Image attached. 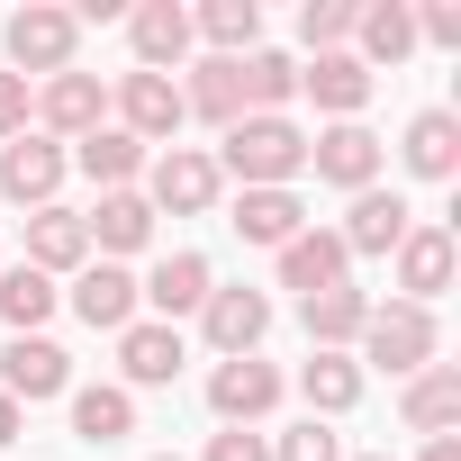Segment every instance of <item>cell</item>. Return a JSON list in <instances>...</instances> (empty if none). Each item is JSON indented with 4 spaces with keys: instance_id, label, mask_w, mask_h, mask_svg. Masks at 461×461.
Listing matches in <instances>:
<instances>
[{
    "instance_id": "obj_1",
    "label": "cell",
    "mask_w": 461,
    "mask_h": 461,
    "mask_svg": "<svg viewBox=\"0 0 461 461\" xmlns=\"http://www.w3.org/2000/svg\"><path fill=\"white\" fill-rule=\"evenodd\" d=\"M217 172H236L245 190H290L308 172V136L290 118H236L226 145H217Z\"/></svg>"
},
{
    "instance_id": "obj_2",
    "label": "cell",
    "mask_w": 461,
    "mask_h": 461,
    "mask_svg": "<svg viewBox=\"0 0 461 461\" xmlns=\"http://www.w3.org/2000/svg\"><path fill=\"white\" fill-rule=\"evenodd\" d=\"M0 46H10V73L28 82V73H73V46H82V19L73 10H55V0H28V10L10 19V37H0Z\"/></svg>"
},
{
    "instance_id": "obj_3",
    "label": "cell",
    "mask_w": 461,
    "mask_h": 461,
    "mask_svg": "<svg viewBox=\"0 0 461 461\" xmlns=\"http://www.w3.org/2000/svg\"><path fill=\"white\" fill-rule=\"evenodd\" d=\"M362 353L380 362V371H398V380H416L434 353H443V335H434V308H407V299H389V308H371L362 317Z\"/></svg>"
},
{
    "instance_id": "obj_4",
    "label": "cell",
    "mask_w": 461,
    "mask_h": 461,
    "mask_svg": "<svg viewBox=\"0 0 461 461\" xmlns=\"http://www.w3.org/2000/svg\"><path fill=\"white\" fill-rule=\"evenodd\" d=\"M64 172H73V154H64L55 136H37V127L0 145V199H19V208H55Z\"/></svg>"
},
{
    "instance_id": "obj_5",
    "label": "cell",
    "mask_w": 461,
    "mask_h": 461,
    "mask_svg": "<svg viewBox=\"0 0 461 461\" xmlns=\"http://www.w3.org/2000/svg\"><path fill=\"white\" fill-rule=\"evenodd\" d=\"M28 109H37V136H55V145H82L91 127H109V91H100V73H55Z\"/></svg>"
},
{
    "instance_id": "obj_6",
    "label": "cell",
    "mask_w": 461,
    "mask_h": 461,
    "mask_svg": "<svg viewBox=\"0 0 461 461\" xmlns=\"http://www.w3.org/2000/svg\"><path fill=\"white\" fill-rule=\"evenodd\" d=\"M64 389H73V353L46 344V335H10V353H0V398L37 407V398H64Z\"/></svg>"
},
{
    "instance_id": "obj_7",
    "label": "cell",
    "mask_w": 461,
    "mask_h": 461,
    "mask_svg": "<svg viewBox=\"0 0 461 461\" xmlns=\"http://www.w3.org/2000/svg\"><path fill=\"white\" fill-rule=\"evenodd\" d=\"M181 118H190V109H181V82H172V73H127V82H118V127H127L136 145H172Z\"/></svg>"
},
{
    "instance_id": "obj_8",
    "label": "cell",
    "mask_w": 461,
    "mask_h": 461,
    "mask_svg": "<svg viewBox=\"0 0 461 461\" xmlns=\"http://www.w3.org/2000/svg\"><path fill=\"white\" fill-rule=\"evenodd\" d=\"M217 190H226L217 154H199V145H172V154L154 163V190H145V208H172V217H199V208H217Z\"/></svg>"
},
{
    "instance_id": "obj_9",
    "label": "cell",
    "mask_w": 461,
    "mask_h": 461,
    "mask_svg": "<svg viewBox=\"0 0 461 461\" xmlns=\"http://www.w3.org/2000/svg\"><path fill=\"white\" fill-rule=\"evenodd\" d=\"M208 290H217L208 254H163V263L136 281V308H154V326H172V317H199V308H208Z\"/></svg>"
},
{
    "instance_id": "obj_10",
    "label": "cell",
    "mask_w": 461,
    "mask_h": 461,
    "mask_svg": "<svg viewBox=\"0 0 461 461\" xmlns=\"http://www.w3.org/2000/svg\"><path fill=\"white\" fill-rule=\"evenodd\" d=\"M308 163H317V181H335V190H371V181H380V136H371L362 118H335L326 136H308Z\"/></svg>"
},
{
    "instance_id": "obj_11",
    "label": "cell",
    "mask_w": 461,
    "mask_h": 461,
    "mask_svg": "<svg viewBox=\"0 0 461 461\" xmlns=\"http://www.w3.org/2000/svg\"><path fill=\"white\" fill-rule=\"evenodd\" d=\"M199 326H208L217 362H245V353H254V344L272 335V299H263V290H208Z\"/></svg>"
},
{
    "instance_id": "obj_12",
    "label": "cell",
    "mask_w": 461,
    "mask_h": 461,
    "mask_svg": "<svg viewBox=\"0 0 461 461\" xmlns=\"http://www.w3.org/2000/svg\"><path fill=\"white\" fill-rule=\"evenodd\" d=\"M208 407H217L226 425H254V416H272V407H281V371H272L263 353L217 362V371H208Z\"/></svg>"
},
{
    "instance_id": "obj_13",
    "label": "cell",
    "mask_w": 461,
    "mask_h": 461,
    "mask_svg": "<svg viewBox=\"0 0 461 461\" xmlns=\"http://www.w3.org/2000/svg\"><path fill=\"white\" fill-rule=\"evenodd\" d=\"M73 317L100 326V335H127L136 326V272L127 263H82L73 272Z\"/></svg>"
},
{
    "instance_id": "obj_14",
    "label": "cell",
    "mask_w": 461,
    "mask_h": 461,
    "mask_svg": "<svg viewBox=\"0 0 461 461\" xmlns=\"http://www.w3.org/2000/svg\"><path fill=\"white\" fill-rule=\"evenodd\" d=\"M181 362H190L181 326H154V317H136V326L118 335V371H127V389H172V380H181Z\"/></svg>"
},
{
    "instance_id": "obj_15",
    "label": "cell",
    "mask_w": 461,
    "mask_h": 461,
    "mask_svg": "<svg viewBox=\"0 0 461 461\" xmlns=\"http://www.w3.org/2000/svg\"><path fill=\"white\" fill-rule=\"evenodd\" d=\"M398 290L407 308H434L452 290V226H407L398 236Z\"/></svg>"
},
{
    "instance_id": "obj_16",
    "label": "cell",
    "mask_w": 461,
    "mask_h": 461,
    "mask_svg": "<svg viewBox=\"0 0 461 461\" xmlns=\"http://www.w3.org/2000/svg\"><path fill=\"white\" fill-rule=\"evenodd\" d=\"M344 272H353V254H344V236H335V226H299V236L281 245V290H299V299L335 290Z\"/></svg>"
},
{
    "instance_id": "obj_17",
    "label": "cell",
    "mask_w": 461,
    "mask_h": 461,
    "mask_svg": "<svg viewBox=\"0 0 461 461\" xmlns=\"http://www.w3.org/2000/svg\"><path fill=\"white\" fill-rule=\"evenodd\" d=\"M82 236L100 245V263L145 254V245H154V208H145V190H100V208L82 217Z\"/></svg>"
},
{
    "instance_id": "obj_18",
    "label": "cell",
    "mask_w": 461,
    "mask_h": 461,
    "mask_svg": "<svg viewBox=\"0 0 461 461\" xmlns=\"http://www.w3.org/2000/svg\"><path fill=\"white\" fill-rule=\"evenodd\" d=\"M416 226V208L398 199V190H353V208H344V254H398V236Z\"/></svg>"
},
{
    "instance_id": "obj_19",
    "label": "cell",
    "mask_w": 461,
    "mask_h": 461,
    "mask_svg": "<svg viewBox=\"0 0 461 461\" xmlns=\"http://www.w3.org/2000/svg\"><path fill=\"white\" fill-rule=\"evenodd\" d=\"M91 263V236H82V217L55 199V208H28V272H82Z\"/></svg>"
},
{
    "instance_id": "obj_20",
    "label": "cell",
    "mask_w": 461,
    "mask_h": 461,
    "mask_svg": "<svg viewBox=\"0 0 461 461\" xmlns=\"http://www.w3.org/2000/svg\"><path fill=\"white\" fill-rule=\"evenodd\" d=\"M127 37H136V73H163L190 55V10L181 0H145V10H127Z\"/></svg>"
},
{
    "instance_id": "obj_21",
    "label": "cell",
    "mask_w": 461,
    "mask_h": 461,
    "mask_svg": "<svg viewBox=\"0 0 461 461\" xmlns=\"http://www.w3.org/2000/svg\"><path fill=\"white\" fill-rule=\"evenodd\" d=\"M398 416H407V425H416L425 443H434V434H452V425H461V371H452V362H425V371L407 380Z\"/></svg>"
},
{
    "instance_id": "obj_22",
    "label": "cell",
    "mask_w": 461,
    "mask_h": 461,
    "mask_svg": "<svg viewBox=\"0 0 461 461\" xmlns=\"http://www.w3.org/2000/svg\"><path fill=\"white\" fill-rule=\"evenodd\" d=\"M299 317H308V344H317V353H344V344H362V317H371V299H362L353 281H335V290L299 299Z\"/></svg>"
},
{
    "instance_id": "obj_23",
    "label": "cell",
    "mask_w": 461,
    "mask_h": 461,
    "mask_svg": "<svg viewBox=\"0 0 461 461\" xmlns=\"http://www.w3.org/2000/svg\"><path fill=\"white\" fill-rule=\"evenodd\" d=\"M226 226H236L245 245H272V254H281V245L299 236V226H308V208H299V190H245Z\"/></svg>"
},
{
    "instance_id": "obj_24",
    "label": "cell",
    "mask_w": 461,
    "mask_h": 461,
    "mask_svg": "<svg viewBox=\"0 0 461 461\" xmlns=\"http://www.w3.org/2000/svg\"><path fill=\"white\" fill-rule=\"evenodd\" d=\"M299 91H308L326 118H362V100H371V73H362V55H317V64L299 73Z\"/></svg>"
},
{
    "instance_id": "obj_25",
    "label": "cell",
    "mask_w": 461,
    "mask_h": 461,
    "mask_svg": "<svg viewBox=\"0 0 461 461\" xmlns=\"http://www.w3.org/2000/svg\"><path fill=\"white\" fill-rule=\"evenodd\" d=\"M353 37H362V73L371 64H407L416 55V10L407 0H371V10L353 19Z\"/></svg>"
},
{
    "instance_id": "obj_26",
    "label": "cell",
    "mask_w": 461,
    "mask_h": 461,
    "mask_svg": "<svg viewBox=\"0 0 461 461\" xmlns=\"http://www.w3.org/2000/svg\"><path fill=\"white\" fill-rule=\"evenodd\" d=\"M407 172H416V181H452V172H461V118H452V109H425V118L407 127Z\"/></svg>"
},
{
    "instance_id": "obj_27",
    "label": "cell",
    "mask_w": 461,
    "mask_h": 461,
    "mask_svg": "<svg viewBox=\"0 0 461 461\" xmlns=\"http://www.w3.org/2000/svg\"><path fill=\"white\" fill-rule=\"evenodd\" d=\"M73 163H82V172H91L100 190H127V181L145 172V145H136L127 127H91V136L73 145Z\"/></svg>"
},
{
    "instance_id": "obj_28",
    "label": "cell",
    "mask_w": 461,
    "mask_h": 461,
    "mask_svg": "<svg viewBox=\"0 0 461 461\" xmlns=\"http://www.w3.org/2000/svg\"><path fill=\"white\" fill-rule=\"evenodd\" d=\"M73 434H82V443H100V452H109V443H127V434H136V398H127V389H109V380H100V389H73Z\"/></svg>"
},
{
    "instance_id": "obj_29",
    "label": "cell",
    "mask_w": 461,
    "mask_h": 461,
    "mask_svg": "<svg viewBox=\"0 0 461 461\" xmlns=\"http://www.w3.org/2000/svg\"><path fill=\"white\" fill-rule=\"evenodd\" d=\"M55 281L46 272H28V263H10V272H0V326H10V335H37L46 317H55Z\"/></svg>"
},
{
    "instance_id": "obj_30",
    "label": "cell",
    "mask_w": 461,
    "mask_h": 461,
    "mask_svg": "<svg viewBox=\"0 0 461 461\" xmlns=\"http://www.w3.org/2000/svg\"><path fill=\"white\" fill-rule=\"evenodd\" d=\"M190 37H208L226 64H236V55H254V46H263V10H254V0H208V10L190 19Z\"/></svg>"
},
{
    "instance_id": "obj_31",
    "label": "cell",
    "mask_w": 461,
    "mask_h": 461,
    "mask_svg": "<svg viewBox=\"0 0 461 461\" xmlns=\"http://www.w3.org/2000/svg\"><path fill=\"white\" fill-rule=\"evenodd\" d=\"M181 109H190V118H208V127H236V118H245V91H236V64H226V55H208V64L190 73Z\"/></svg>"
},
{
    "instance_id": "obj_32",
    "label": "cell",
    "mask_w": 461,
    "mask_h": 461,
    "mask_svg": "<svg viewBox=\"0 0 461 461\" xmlns=\"http://www.w3.org/2000/svg\"><path fill=\"white\" fill-rule=\"evenodd\" d=\"M299 398H308L317 416H344V407L362 398V362H344V353H308V371H299Z\"/></svg>"
},
{
    "instance_id": "obj_33",
    "label": "cell",
    "mask_w": 461,
    "mask_h": 461,
    "mask_svg": "<svg viewBox=\"0 0 461 461\" xmlns=\"http://www.w3.org/2000/svg\"><path fill=\"white\" fill-rule=\"evenodd\" d=\"M353 0H308L299 10V37H308V55H344V37H353Z\"/></svg>"
},
{
    "instance_id": "obj_34",
    "label": "cell",
    "mask_w": 461,
    "mask_h": 461,
    "mask_svg": "<svg viewBox=\"0 0 461 461\" xmlns=\"http://www.w3.org/2000/svg\"><path fill=\"white\" fill-rule=\"evenodd\" d=\"M272 461H344V443H335V434L308 416V425H290V434L272 443Z\"/></svg>"
},
{
    "instance_id": "obj_35",
    "label": "cell",
    "mask_w": 461,
    "mask_h": 461,
    "mask_svg": "<svg viewBox=\"0 0 461 461\" xmlns=\"http://www.w3.org/2000/svg\"><path fill=\"white\" fill-rule=\"evenodd\" d=\"M416 37H425V46H461V0H425V10H416Z\"/></svg>"
},
{
    "instance_id": "obj_36",
    "label": "cell",
    "mask_w": 461,
    "mask_h": 461,
    "mask_svg": "<svg viewBox=\"0 0 461 461\" xmlns=\"http://www.w3.org/2000/svg\"><path fill=\"white\" fill-rule=\"evenodd\" d=\"M28 118H37V109H28V82H19V73H0V145L28 136Z\"/></svg>"
},
{
    "instance_id": "obj_37",
    "label": "cell",
    "mask_w": 461,
    "mask_h": 461,
    "mask_svg": "<svg viewBox=\"0 0 461 461\" xmlns=\"http://www.w3.org/2000/svg\"><path fill=\"white\" fill-rule=\"evenodd\" d=\"M208 461H272V443L245 434V425H226V434H208Z\"/></svg>"
},
{
    "instance_id": "obj_38",
    "label": "cell",
    "mask_w": 461,
    "mask_h": 461,
    "mask_svg": "<svg viewBox=\"0 0 461 461\" xmlns=\"http://www.w3.org/2000/svg\"><path fill=\"white\" fill-rule=\"evenodd\" d=\"M19 434H28V416H19V398H0V452H10Z\"/></svg>"
},
{
    "instance_id": "obj_39",
    "label": "cell",
    "mask_w": 461,
    "mask_h": 461,
    "mask_svg": "<svg viewBox=\"0 0 461 461\" xmlns=\"http://www.w3.org/2000/svg\"><path fill=\"white\" fill-rule=\"evenodd\" d=\"M425 461H461V434H434V443H425Z\"/></svg>"
},
{
    "instance_id": "obj_40",
    "label": "cell",
    "mask_w": 461,
    "mask_h": 461,
    "mask_svg": "<svg viewBox=\"0 0 461 461\" xmlns=\"http://www.w3.org/2000/svg\"><path fill=\"white\" fill-rule=\"evenodd\" d=\"M362 461H389V452H362Z\"/></svg>"
},
{
    "instance_id": "obj_41",
    "label": "cell",
    "mask_w": 461,
    "mask_h": 461,
    "mask_svg": "<svg viewBox=\"0 0 461 461\" xmlns=\"http://www.w3.org/2000/svg\"><path fill=\"white\" fill-rule=\"evenodd\" d=\"M163 461H181V452H163Z\"/></svg>"
}]
</instances>
